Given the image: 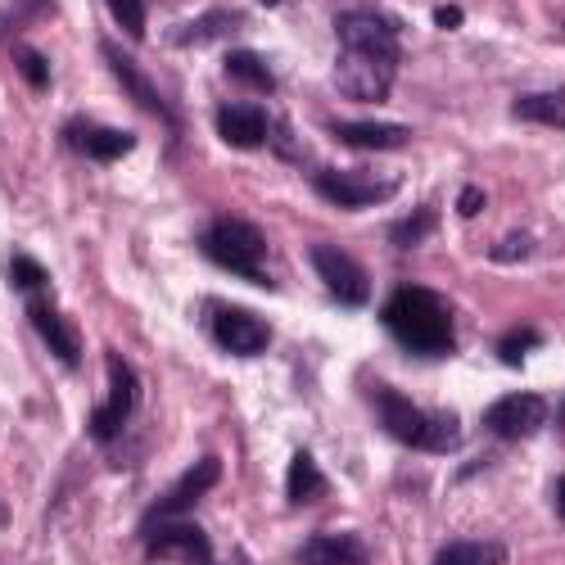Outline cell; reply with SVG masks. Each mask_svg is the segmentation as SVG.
I'll use <instances>...</instances> for the list:
<instances>
[{"instance_id": "15", "label": "cell", "mask_w": 565, "mask_h": 565, "mask_svg": "<svg viewBox=\"0 0 565 565\" xmlns=\"http://www.w3.org/2000/svg\"><path fill=\"white\" fill-rule=\"evenodd\" d=\"M23 312H28V321H32V331L45 340V349H51L68 371H77V366H82V335H77L73 317H64L45 295L23 299Z\"/></svg>"}, {"instance_id": "7", "label": "cell", "mask_w": 565, "mask_h": 565, "mask_svg": "<svg viewBox=\"0 0 565 565\" xmlns=\"http://www.w3.org/2000/svg\"><path fill=\"white\" fill-rule=\"evenodd\" d=\"M204 317H209V335L222 353L231 358H263L271 349V326L267 317L249 312V308H231V303H204Z\"/></svg>"}, {"instance_id": "20", "label": "cell", "mask_w": 565, "mask_h": 565, "mask_svg": "<svg viewBox=\"0 0 565 565\" xmlns=\"http://www.w3.org/2000/svg\"><path fill=\"white\" fill-rule=\"evenodd\" d=\"M245 32V14L241 10H209L200 14L195 23L177 28V45H209V41H222V36H241Z\"/></svg>"}, {"instance_id": "6", "label": "cell", "mask_w": 565, "mask_h": 565, "mask_svg": "<svg viewBox=\"0 0 565 565\" xmlns=\"http://www.w3.org/2000/svg\"><path fill=\"white\" fill-rule=\"evenodd\" d=\"M398 55H381V51H344L335 60V90L358 105H381L394 90V73H398Z\"/></svg>"}, {"instance_id": "26", "label": "cell", "mask_w": 565, "mask_h": 565, "mask_svg": "<svg viewBox=\"0 0 565 565\" xmlns=\"http://www.w3.org/2000/svg\"><path fill=\"white\" fill-rule=\"evenodd\" d=\"M14 64L23 68V77H28L32 90H51V60H45L36 45L19 41V45H14Z\"/></svg>"}, {"instance_id": "9", "label": "cell", "mask_w": 565, "mask_h": 565, "mask_svg": "<svg viewBox=\"0 0 565 565\" xmlns=\"http://www.w3.org/2000/svg\"><path fill=\"white\" fill-rule=\"evenodd\" d=\"M140 552H146V561H177V565H217L213 556V539L195 525V521H163L154 530H140L136 534Z\"/></svg>"}, {"instance_id": "31", "label": "cell", "mask_w": 565, "mask_h": 565, "mask_svg": "<svg viewBox=\"0 0 565 565\" xmlns=\"http://www.w3.org/2000/svg\"><path fill=\"white\" fill-rule=\"evenodd\" d=\"M461 19H466V14H461L457 6H439V10H435V23H439V28H461Z\"/></svg>"}, {"instance_id": "11", "label": "cell", "mask_w": 565, "mask_h": 565, "mask_svg": "<svg viewBox=\"0 0 565 565\" xmlns=\"http://www.w3.org/2000/svg\"><path fill=\"white\" fill-rule=\"evenodd\" d=\"M308 263H312V271L321 276V286L331 290V299L340 308H362L371 299L366 267L353 254H344L340 245H308Z\"/></svg>"}, {"instance_id": "4", "label": "cell", "mask_w": 565, "mask_h": 565, "mask_svg": "<svg viewBox=\"0 0 565 565\" xmlns=\"http://www.w3.org/2000/svg\"><path fill=\"white\" fill-rule=\"evenodd\" d=\"M105 371H109V398L86 420V435L96 444H114L127 430V420L136 416V407H140V375L118 349L105 353Z\"/></svg>"}, {"instance_id": "32", "label": "cell", "mask_w": 565, "mask_h": 565, "mask_svg": "<svg viewBox=\"0 0 565 565\" xmlns=\"http://www.w3.org/2000/svg\"><path fill=\"white\" fill-rule=\"evenodd\" d=\"M552 493H556V521L565 525V476H561V480L552 484Z\"/></svg>"}, {"instance_id": "21", "label": "cell", "mask_w": 565, "mask_h": 565, "mask_svg": "<svg viewBox=\"0 0 565 565\" xmlns=\"http://www.w3.org/2000/svg\"><path fill=\"white\" fill-rule=\"evenodd\" d=\"M435 565H507V547L498 539H452L435 552Z\"/></svg>"}, {"instance_id": "13", "label": "cell", "mask_w": 565, "mask_h": 565, "mask_svg": "<svg viewBox=\"0 0 565 565\" xmlns=\"http://www.w3.org/2000/svg\"><path fill=\"white\" fill-rule=\"evenodd\" d=\"M547 426V398L543 394H507L493 407H484V430L515 444V439H530Z\"/></svg>"}, {"instance_id": "5", "label": "cell", "mask_w": 565, "mask_h": 565, "mask_svg": "<svg viewBox=\"0 0 565 565\" xmlns=\"http://www.w3.org/2000/svg\"><path fill=\"white\" fill-rule=\"evenodd\" d=\"M312 191L326 200V204H335V209H375V204H385L398 195V177H381V172H362V168H312Z\"/></svg>"}, {"instance_id": "8", "label": "cell", "mask_w": 565, "mask_h": 565, "mask_svg": "<svg viewBox=\"0 0 565 565\" xmlns=\"http://www.w3.org/2000/svg\"><path fill=\"white\" fill-rule=\"evenodd\" d=\"M217 480H222V461H217V457H200L168 493H159V498L146 507L136 534H140V530H154V525H163V521H181V515H191V511L204 502V493L217 489Z\"/></svg>"}, {"instance_id": "12", "label": "cell", "mask_w": 565, "mask_h": 565, "mask_svg": "<svg viewBox=\"0 0 565 565\" xmlns=\"http://www.w3.org/2000/svg\"><path fill=\"white\" fill-rule=\"evenodd\" d=\"M60 146H68L73 154H82L90 163H118L122 154L136 150V136L105 127V122H90V118H68L60 127Z\"/></svg>"}, {"instance_id": "29", "label": "cell", "mask_w": 565, "mask_h": 565, "mask_svg": "<svg viewBox=\"0 0 565 565\" xmlns=\"http://www.w3.org/2000/svg\"><path fill=\"white\" fill-rule=\"evenodd\" d=\"M530 249H534V235L530 231H511L502 245L489 249V258L493 263H521V258H530Z\"/></svg>"}, {"instance_id": "28", "label": "cell", "mask_w": 565, "mask_h": 565, "mask_svg": "<svg viewBox=\"0 0 565 565\" xmlns=\"http://www.w3.org/2000/svg\"><path fill=\"white\" fill-rule=\"evenodd\" d=\"M105 6H109V14L118 19V28H122L131 41L146 36V0H105Z\"/></svg>"}, {"instance_id": "24", "label": "cell", "mask_w": 565, "mask_h": 565, "mask_svg": "<svg viewBox=\"0 0 565 565\" xmlns=\"http://www.w3.org/2000/svg\"><path fill=\"white\" fill-rule=\"evenodd\" d=\"M435 226H439L435 204H416L407 217H398V222L390 226V245H394V249H416L420 241H430Z\"/></svg>"}, {"instance_id": "22", "label": "cell", "mask_w": 565, "mask_h": 565, "mask_svg": "<svg viewBox=\"0 0 565 565\" xmlns=\"http://www.w3.org/2000/svg\"><path fill=\"white\" fill-rule=\"evenodd\" d=\"M511 114L521 122H539V127H556L565 131V86L556 90H534V96H521L511 105Z\"/></svg>"}, {"instance_id": "10", "label": "cell", "mask_w": 565, "mask_h": 565, "mask_svg": "<svg viewBox=\"0 0 565 565\" xmlns=\"http://www.w3.org/2000/svg\"><path fill=\"white\" fill-rule=\"evenodd\" d=\"M100 55H105V64H109V73H114V82L127 90V96H131V105L136 109H146V114H154L159 122H168V131L172 136H181V118H177V109L163 100V90L150 82V73L146 68H140L127 51H122V45L118 41H100Z\"/></svg>"}, {"instance_id": "19", "label": "cell", "mask_w": 565, "mask_h": 565, "mask_svg": "<svg viewBox=\"0 0 565 565\" xmlns=\"http://www.w3.org/2000/svg\"><path fill=\"white\" fill-rule=\"evenodd\" d=\"M326 493H331V484H326L317 457H312L308 448H299V452L290 457V470H286V502H290V507H303V502L326 498Z\"/></svg>"}, {"instance_id": "3", "label": "cell", "mask_w": 565, "mask_h": 565, "mask_svg": "<svg viewBox=\"0 0 565 565\" xmlns=\"http://www.w3.org/2000/svg\"><path fill=\"white\" fill-rule=\"evenodd\" d=\"M200 254L209 263H217L222 271H231V276L254 280V286H271V276L263 271V263H267V235L249 217H235V213L213 217L200 231Z\"/></svg>"}, {"instance_id": "27", "label": "cell", "mask_w": 565, "mask_h": 565, "mask_svg": "<svg viewBox=\"0 0 565 565\" xmlns=\"http://www.w3.org/2000/svg\"><path fill=\"white\" fill-rule=\"evenodd\" d=\"M539 344H543V335L534 331V326H515V331H507V335L498 340V358H502L507 366H521L525 353L539 349Z\"/></svg>"}, {"instance_id": "14", "label": "cell", "mask_w": 565, "mask_h": 565, "mask_svg": "<svg viewBox=\"0 0 565 565\" xmlns=\"http://www.w3.org/2000/svg\"><path fill=\"white\" fill-rule=\"evenodd\" d=\"M335 36H340L344 51H381V55H398L403 60L398 23L385 19L381 10H340L335 14Z\"/></svg>"}, {"instance_id": "1", "label": "cell", "mask_w": 565, "mask_h": 565, "mask_svg": "<svg viewBox=\"0 0 565 565\" xmlns=\"http://www.w3.org/2000/svg\"><path fill=\"white\" fill-rule=\"evenodd\" d=\"M381 326L394 335V344L403 353H412V358H452L457 353L452 308L430 286H412V280L394 286L385 308H381Z\"/></svg>"}, {"instance_id": "16", "label": "cell", "mask_w": 565, "mask_h": 565, "mask_svg": "<svg viewBox=\"0 0 565 565\" xmlns=\"http://www.w3.org/2000/svg\"><path fill=\"white\" fill-rule=\"evenodd\" d=\"M326 131L349 150H407L412 146V127H403V122H344V118H331Z\"/></svg>"}, {"instance_id": "30", "label": "cell", "mask_w": 565, "mask_h": 565, "mask_svg": "<svg viewBox=\"0 0 565 565\" xmlns=\"http://www.w3.org/2000/svg\"><path fill=\"white\" fill-rule=\"evenodd\" d=\"M480 209H484V191L480 185H466L461 200H457V217H476Z\"/></svg>"}, {"instance_id": "17", "label": "cell", "mask_w": 565, "mask_h": 565, "mask_svg": "<svg viewBox=\"0 0 565 565\" xmlns=\"http://www.w3.org/2000/svg\"><path fill=\"white\" fill-rule=\"evenodd\" d=\"M217 136L231 150H263L271 136V118L258 105H222L217 109Z\"/></svg>"}, {"instance_id": "2", "label": "cell", "mask_w": 565, "mask_h": 565, "mask_svg": "<svg viewBox=\"0 0 565 565\" xmlns=\"http://www.w3.org/2000/svg\"><path fill=\"white\" fill-rule=\"evenodd\" d=\"M371 407L381 416L385 435H394L403 448L412 452H430V457H444L461 444V420L452 412H420L407 394H398L394 385H381L371 390Z\"/></svg>"}, {"instance_id": "18", "label": "cell", "mask_w": 565, "mask_h": 565, "mask_svg": "<svg viewBox=\"0 0 565 565\" xmlns=\"http://www.w3.org/2000/svg\"><path fill=\"white\" fill-rule=\"evenodd\" d=\"M295 565H371V547L358 534H312L299 543Z\"/></svg>"}, {"instance_id": "34", "label": "cell", "mask_w": 565, "mask_h": 565, "mask_svg": "<svg viewBox=\"0 0 565 565\" xmlns=\"http://www.w3.org/2000/svg\"><path fill=\"white\" fill-rule=\"evenodd\" d=\"M258 6H286V0H258Z\"/></svg>"}, {"instance_id": "23", "label": "cell", "mask_w": 565, "mask_h": 565, "mask_svg": "<svg viewBox=\"0 0 565 565\" xmlns=\"http://www.w3.org/2000/svg\"><path fill=\"white\" fill-rule=\"evenodd\" d=\"M226 77L235 82V86H249V90H258V96H271L276 90V73L263 64V55H254V51H241V45H235V51H226Z\"/></svg>"}, {"instance_id": "25", "label": "cell", "mask_w": 565, "mask_h": 565, "mask_svg": "<svg viewBox=\"0 0 565 565\" xmlns=\"http://www.w3.org/2000/svg\"><path fill=\"white\" fill-rule=\"evenodd\" d=\"M10 286H14L23 299L45 295V290H51V271H45V267H41L32 254L14 249V258H10Z\"/></svg>"}, {"instance_id": "33", "label": "cell", "mask_w": 565, "mask_h": 565, "mask_svg": "<svg viewBox=\"0 0 565 565\" xmlns=\"http://www.w3.org/2000/svg\"><path fill=\"white\" fill-rule=\"evenodd\" d=\"M0 525H10V511H6V502H0Z\"/></svg>"}]
</instances>
